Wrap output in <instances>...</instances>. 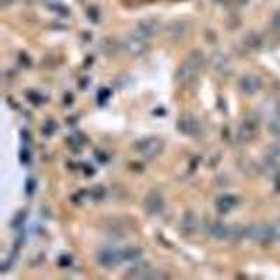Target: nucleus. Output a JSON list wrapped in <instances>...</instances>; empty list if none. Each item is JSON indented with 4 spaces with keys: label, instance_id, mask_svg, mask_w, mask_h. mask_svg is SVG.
<instances>
[{
    "label": "nucleus",
    "instance_id": "obj_10",
    "mask_svg": "<svg viewBox=\"0 0 280 280\" xmlns=\"http://www.w3.org/2000/svg\"><path fill=\"white\" fill-rule=\"evenodd\" d=\"M240 87L245 94L254 96L255 93H258L262 88V80L255 74H245L243 76V79L240 80Z\"/></svg>",
    "mask_w": 280,
    "mask_h": 280
},
{
    "label": "nucleus",
    "instance_id": "obj_20",
    "mask_svg": "<svg viewBox=\"0 0 280 280\" xmlns=\"http://www.w3.org/2000/svg\"><path fill=\"white\" fill-rule=\"evenodd\" d=\"M182 224H184L185 230H188V231H193L196 228V219L193 217L192 213H186L185 214Z\"/></svg>",
    "mask_w": 280,
    "mask_h": 280
},
{
    "label": "nucleus",
    "instance_id": "obj_13",
    "mask_svg": "<svg viewBox=\"0 0 280 280\" xmlns=\"http://www.w3.org/2000/svg\"><path fill=\"white\" fill-rule=\"evenodd\" d=\"M210 65H211L213 69L221 71V73H224L230 69V61H228L227 56L221 52H214L210 56Z\"/></svg>",
    "mask_w": 280,
    "mask_h": 280
},
{
    "label": "nucleus",
    "instance_id": "obj_21",
    "mask_svg": "<svg viewBox=\"0 0 280 280\" xmlns=\"http://www.w3.org/2000/svg\"><path fill=\"white\" fill-rule=\"evenodd\" d=\"M91 198L96 199V201H100V199H104L105 198V188H103L101 185H97L91 189Z\"/></svg>",
    "mask_w": 280,
    "mask_h": 280
},
{
    "label": "nucleus",
    "instance_id": "obj_5",
    "mask_svg": "<svg viewBox=\"0 0 280 280\" xmlns=\"http://www.w3.org/2000/svg\"><path fill=\"white\" fill-rule=\"evenodd\" d=\"M176 129L181 132L185 136H191V138H196L202 133V125L201 122L191 114H182L178 121H176Z\"/></svg>",
    "mask_w": 280,
    "mask_h": 280
},
{
    "label": "nucleus",
    "instance_id": "obj_19",
    "mask_svg": "<svg viewBox=\"0 0 280 280\" xmlns=\"http://www.w3.org/2000/svg\"><path fill=\"white\" fill-rule=\"evenodd\" d=\"M244 44L249 48H252V49L259 48L261 46V38L256 34H248L244 38Z\"/></svg>",
    "mask_w": 280,
    "mask_h": 280
},
{
    "label": "nucleus",
    "instance_id": "obj_4",
    "mask_svg": "<svg viewBox=\"0 0 280 280\" xmlns=\"http://www.w3.org/2000/svg\"><path fill=\"white\" fill-rule=\"evenodd\" d=\"M97 261L100 263V266H103L105 269H114L123 261L122 249L103 248L97 254Z\"/></svg>",
    "mask_w": 280,
    "mask_h": 280
},
{
    "label": "nucleus",
    "instance_id": "obj_1",
    "mask_svg": "<svg viewBox=\"0 0 280 280\" xmlns=\"http://www.w3.org/2000/svg\"><path fill=\"white\" fill-rule=\"evenodd\" d=\"M203 61H205L203 55L199 51H193L186 58V61L182 63V66L176 70L175 80L179 81V83H186V81L192 80L198 74V71L201 70L202 66H203Z\"/></svg>",
    "mask_w": 280,
    "mask_h": 280
},
{
    "label": "nucleus",
    "instance_id": "obj_12",
    "mask_svg": "<svg viewBox=\"0 0 280 280\" xmlns=\"http://www.w3.org/2000/svg\"><path fill=\"white\" fill-rule=\"evenodd\" d=\"M138 28H139V33L143 35V36L151 38V36H154V35L160 31V24H158L156 20L149 18V20H143V21H140Z\"/></svg>",
    "mask_w": 280,
    "mask_h": 280
},
{
    "label": "nucleus",
    "instance_id": "obj_17",
    "mask_svg": "<svg viewBox=\"0 0 280 280\" xmlns=\"http://www.w3.org/2000/svg\"><path fill=\"white\" fill-rule=\"evenodd\" d=\"M122 254H123V261L135 262V261H138L140 256H141V249H140V248L131 246V248H125V249H122Z\"/></svg>",
    "mask_w": 280,
    "mask_h": 280
},
{
    "label": "nucleus",
    "instance_id": "obj_28",
    "mask_svg": "<svg viewBox=\"0 0 280 280\" xmlns=\"http://www.w3.org/2000/svg\"><path fill=\"white\" fill-rule=\"evenodd\" d=\"M20 158H21V161H23L24 164H28V161H30V154L27 153V150H23V151H21Z\"/></svg>",
    "mask_w": 280,
    "mask_h": 280
},
{
    "label": "nucleus",
    "instance_id": "obj_14",
    "mask_svg": "<svg viewBox=\"0 0 280 280\" xmlns=\"http://www.w3.org/2000/svg\"><path fill=\"white\" fill-rule=\"evenodd\" d=\"M210 236L216 240H228L230 237V226L223 223H214L210 226Z\"/></svg>",
    "mask_w": 280,
    "mask_h": 280
},
{
    "label": "nucleus",
    "instance_id": "obj_2",
    "mask_svg": "<svg viewBox=\"0 0 280 280\" xmlns=\"http://www.w3.org/2000/svg\"><path fill=\"white\" fill-rule=\"evenodd\" d=\"M135 147H136L140 156L146 158H156L163 153L164 143L158 138H146V139L139 140L135 144Z\"/></svg>",
    "mask_w": 280,
    "mask_h": 280
},
{
    "label": "nucleus",
    "instance_id": "obj_25",
    "mask_svg": "<svg viewBox=\"0 0 280 280\" xmlns=\"http://www.w3.org/2000/svg\"><path fill=\"white\" fill-rule=\"evenodd\" d=\"M272 227H273V237H275V240L280 241V223L272 224Z\"/></svg>",
    "mask_w": 280,
    "mask_h": 280
},
{
    "label": "nucleus",
    "instance_id": "obj_8",
    "mask_svg": "<svg viewBox=\"0 0 280 280\" xmlns=\"http://www.w3.org/2000/svg\"><path fill=\"white\" fill-rule=\"evenodd\" d=\"M126 279H163L166 276H160L158 272H154L151 269L147 262L135 263L129 271L125 275Z\"/></svg>",
    "mask_w": 280,
    "mask_h": 280
},
{
    "label": "nucleus",
    "instance_id": "obj_18",
    "mask_svg": "<svg viewBox=\"0 0 280 280\" xmlns=\"http://www.w3.org/2000/svg\"><path fill=\"white\" fill-rule=\"evenodd\" d=\"M269 131L273 136L280 138V112H278L272 118L271 123H269Z\"/></svg>",
    "mask_w": 280,
    "mask_h": 280
},
{
    "label": "nucleus",
    "instance_id": "obj_9",
    "mask_svg": "<svg viewBox=\"0 0 280 280\" xmlns=\"http://www.w3.org/2000/svg\"><path fill=\"white\" fill-rule=\"evenodd\" d=\"M143 206L149 214H160L164 210V198L158 191H151L144 198Z\"/></svg>",
    "mask_w": 280,
    "mask_h": 280
},
{
    "label": "nucleus",
    "instance_id": "obj_26",
    "mask_svg": "<svg viewBox=\"0 0 280 280\" xmlns=\"http://www.w3.org/2000/svg\"><path fill=\"white\" fill-rule=\"evenodd\" d=\"M59 263H61V266H69L70 263H71V258L68 256V255H63V256H61V259H59Z\"/></svg>",
    "mask_w": 280,
    "mask_h": 280
},
{
    "label": "nucleus",
    "instance_id": "obj_27",
    "mask_svg": "<svg viewBox=\"0 0 280 280\" xmlns=\"http://www.w3.org/2000/svg\"><path fill=\"white\" fill-rule=\"evenodd\" d=\"M44 3L48 6V7H55L56 4H61L62 3V0H44Z\"/></svg>",
    "mask_w": 280,
    "mask_h": 280
},
{
    "label": "nucleus",
    "instance_id": "obj_16",
    "mask_svg": "<svg viewBox=\"0 0 280 280\" xmlns=\"http://www.w3.org/2000/svg\"><path fill=\"white\" fill-rule=\"evenodd\" d=\"M245 238H246V227H243V226H233V227H230V237H228V240H231L234 243H241Z\"/></svg>",
    "mask_w": 280,
    "mask_h": 280
},
{
    "label": "nucleus",
    "instance_id": "obj_24",
    "mask_svg": "<svg viewBox=\"0 0 280 280\" xmlns=\"http://www.w3.org/2000/svg\"><path fill=\"white\" fill-rule=\"evenodd\" d=\"M34 189H35V182L33 181V179H28V181H27V186H26L27 195H31V193L34 192Z\"/></svg>",
    "mask_w": 280,
    "mask_h": 280
},
{
    "label": "nucleus",
    "instance_id": "obj_22",
    "mask_svg": "<svg viewBox=\"0 0 280 280\" xmlns=\"http://www.w3.org/2000/svg\"><path fill=\"white\" fill-rule=\"evenodd\" d=\"M27 216V211H18L17 214H16V217L13 219L11 221V226L14 228H18L23 223H24V219H26Z\"/></svg>",
    "mask_w": 280,
    "mask_h": 280
},
{
    "label": "nucleus",
    "instance_id": "obj_29",
    "mask_svg": "<svg viewBox=\"0 0 280 280\" xmlns=\"http://www.w3.org/2000/svg\"><path fill=\"white\" fill-rule=\"evenodd\" d=\"M0 1H1V6H3V7H7V6L11 4L13 0H0Z\"/></svg>",
    "mask_w": 280,
    "mask_h": 280
},
{
    "label": "nucleus",
    "instance_id": "obj_23",
    "mask_svg": "<svg viewBox=\"0 0 280 280\" xmlns=\"http://www.w3.org/2000/svg\"><path fill=\"white\" fill-rule=\"evenodd\" d=\"M272 26L275 27L278 31H280V13H276L272 18Z\"/></svg>",
    "mask_w": 280,
    "mask_h": 280
},
{
    "label": "nucleus",
    "instance_id": "obj_7",
    "mask_svg": "<svg viewBox=\"0 0 280 280\" xmlns=\"http://www.w3.org/2000/svg\"><path fill=\"white\" fill-rule=\"evenodd\" d=\"M123 48L131 56H140L147 49V38L140 34H131L123 41Z\"/></svg>",
    "mask_w": 280,
    "mask_h": 280
},
{
    "label": "nucleus",
    "instance_id": "obj_3",
    "mask_svg": "<svg viewBox=\"0 0 280 280\" xmlns=\"http://www.w3.org/2000/svg\"><path fill=\"white\" fill-rule=\"evenodd\" d=\"M246 238L261 245L271 244L272 241H275L273 227L268 226V224H254V226H249V227H246Z\"/></svg>",
    "mask_w": 280,
    "mask_h": 280
},
{
    "label": "nucleus",
    "instance_id": "obj_11",
    "mask_svg": "<svg viewBox=\"0 0 280 280\" xmlns=\"http://www.w3.org/2000/svg\"><path fill=\"white\" fill-rule=\"evenodd\" d=\"M238 205V198L236 195H221L219 199L216 201V208L221 213H227L230 210H233Z\"/></svg>",
    "mask_w": 280,
    "mask_h": 280
},
{
    "label": "nucleus",
    "instance_id": "obj_6",
    "mask_svg": "<svg viewBox=\"0 0 280 280\" xmlns=\"http://www.w3.org/2000/svg\"><path fill=\"white\" fill-rule=\"evenodd\" d=\"M259 131V118L256 115H248L245 116L244 122L238 128L237 136L241 141H249L258 135Z\"/></svg>",
    "mask_w": 280,
    "mask_h": 280
},
{
    "label": "nucleus",
    "instance_id": "obj_15",
    "mask_svg": "<svg viewBox=\"0 0 280 280\" xmlns=\"http://www.w3.org/2000/svg\"><path fill=\"white\" fill-rule=\"evenodd\" d=\"M188 31V24L184 21H175L167 26V34H170L173 38H182Z\"/></svg>",
    "mask_w": 280,
    "mask_h": 280
}]
</instances>
